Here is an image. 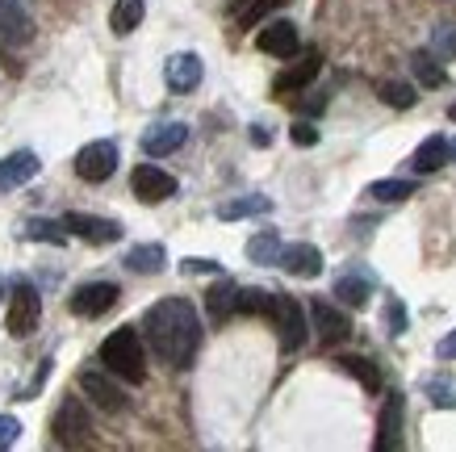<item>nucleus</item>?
I'll use <instances>...</instances> for the list:
<instances>
[{
	"label": "nucleus",
	"mask_w": 456,
	"mask_h": 452,
	"mask_svg": "<svg viewBox=\"0 0 456 452\" xmlns=\"http://www.w3.org/2000/svg\"><path fill=\"white\" fill-rule=\"evenodd\" d=\"M318 68H322V55H318V51H305L302 59H297V63H293V68H285L277 76V84H273V88H277V93H297V88H305V84L314 80L318 76Z\"/></svg>",
	"instance_id": "aec40b11"
},
{
	"label": "nucleus",
	"mask_w": 456,
	"mask_h": 452,
	"mask_svg": "<svg viewBox=\"0 0 456 452\" xmlns=\"http://www.w3.org/2000/svg\"><path fill=\"white\" fill-rule=\"evenodd\" d=\"M42 323V298L29 281H13V298H9V310H4V327L13 340H29Z\"/></svg>",
	"instance_id": "7ed1b4c3"
},
{
	"label": "nucleus",
	"mask_w": 456,
	"mask_h": 452,
	"mask_svg": "<svg viewBox=\"0 0 456 452\" xmlns=\"http://www.w3.org/2000/svg\"><path fill=\"white\" fill-rule=\"evenodd\" d=\"M373 273H364V268H347V273L335 276V298L344 301V306H352V310H360L364 301L373 298Z\"/></svg>",
	"instance_id": "dca6fc26"
},
{
	"label": "nucleus",
	"mask_w": 456,
	"mask_h": 452,
	"mask_svg": "<svg viewBox=\"0 0 456 452\" xmlns=\"http://www.w3.org/2000/svg\"><path fill=\"white\" fill-rule=\"evenodd\" d=\"M118 172V143L110 138H97L88 147L76 151V177L88 180V185H105V180Z\"/></svg>",
	"instance_id": "0eeeda50"
},
{
	"label": "nucleus",
	"mask_w": 456,
	"mask_h": 452,
	"mask_svg": "<svg viewBox=\"0 0 456 452\" xmlns=\"http://www.w3.org/2000/svg\"><path fill=\"white\" fill-rule=\"evenodd\" d=\"M17 436H21V423L13 415H0V448H13Z\"/></svg>",
	"instance_id": "f704fd0d"
},
{
	"label": "nucleus",
	"mask_w": 456,
	"mask_h": 452,
	"mask_svg": "<svg viewBox=\"0 0 456 452\" xmlns=\"http://www.w3.org/2000/svg\"><path fill=\"white\" fill-rule=\"evenodd\" d=\"M189 143V126L184 122H159V126H151L147 135H142V151L147 155H172V151H180Z\"/></svg>",
	"instance_id": "2eb2a0df"
},
{
	"label": "nucleus",
	"mask_w": 456,
	"mask_h": 452,
	"mask_svg": "<svg viewBox=\"0 0 456 452\" xmlns=\"http://www.w3.org/2000/svg\"><path fill=\"white\" fill-rule=\"evenodd\" d=\"M448 155H452V147H448V138L431 135V138H423V143L415 147V155H411V168L428 177V172H436V168L448 164Z\"/></svg>",
	"instance_id": "4be33fe9"
},
{
	"label": "nucleus",
	"mask_w": 456,
	"mask_h": 452,
	"mask_svg": "<svg viewBox=\"0 0 456 452\" xmlns=\"http://www.w3.org/2000/svg\"><path fill=\"white\" fill-rule=\"evenodd\" d=\"M310 327H314V335H318V343H344L347 335H352V318L339 310V306H331V301H322V298H314L310 301Z\"/></svg>",
	"instance_id": "1a4fd4ad"
},
{
	"label": "nucleus",
	"mask_w": 456,
	"mask_h": 452,
	"mask_svg": "<svg viewBox=\"0 0 456 452\" xmlns=\"http://www.w3.org/2000/svg\"><path fill=\"white\" fill-rule=\"evenodd\" d=\"M206 310L214 323H226V318L239 310V285H231V281H218V285L206 293Z\"/></svg>",
	"instance_id": "5701e85b"
},
{
	"label": "nucleus",
	"mask_w": 456,
	"mask_h": 452,
	"mask_svg": "<svg viewBox=\"0 0 456 452\" xmlns=\"http://www.w3.org/2000/svg\"><path fill=\"white\" fill-rule=\"evenodd\" d=\"M101 365H105L113 377L139 385L142 377H147V352H142L139 331H134V327H118L113 335H105V343H101Z\"/></svg>",
	"instance_id": "f03ea898"
},
{
	"label": "nucleus",
	"mask_w": 456,
	"mask_h": 452,
	"mask_svg": "<svg viewBox=\"0 0 456 452\" xmlns=\"http://www.w3.org/2000/svg\"><path fill=\"white\" fill-rule=\"evenodd\" d=\"M386 318H389V335H402V331H406V310H402V301H398V298H389Z\"/></svg>",
	"instance_id": "c9c22d12"
},
{
	"label": "nucleus",
	"mask_w": 456,
	"mask_h": 452,
	"mask_svg": "<svg viewBox=\"0 0 456 452\" xmlns=\"http://www.w3.org/2000/svg\"><path fill=\"white\" fill-rule=\"evenodd\" d=\"M63 226H68L76 239H84V243H118L122 239V222L118 218H101V214H68L63 218Z\"/></svg>",
	"instance_id": "9b49d317"
},
{
	"label": "nucleus",
	"mask_w": 456,
	"mask_h": 452,
	"mask_svg": "<svg viewBox=\"0 0 456 452\" xmlns=\"http://www.w3.org/2000/svg\"><path fill=\"white\" fill-rule=\"evenodd\" d=\"M80 394L97 407V411H105V415H122L126 407H130V398H126V390L118 382H113V373L105 369H88V373H80Z\"/></svg>",
	"instance_id": "423d86ee"
},
{
	"label": "nucleus",
	"mask_w": 456,
	"mask_h": 452,
	"mask_svg": "<svg viewBox=\"0 0 456 452\" xmlns=\"http://www.w3.org/2000/svg\"><path fill=\"white\" fill-rule=\"evenodd\" d=\"M369 197H373V201H386V206L406 201V197H415V180H373V185H369Z\"/></svg>",
	"instance_id": "cd10ccee"
},
{
	"label": "nucleus",
	"mask_w": 456,
	"mask_h": 452,
	"mask_svg": "<svg viewBox=\"0 0 456 452\" xmlns=\"http://www.w3.org/2000/svg\"><path fill=\"white\" fill-rule=\"evenodd\" d=\"M402 415H406V398L389 394L386 407H381V419H377V448L381 452L402 448Z\"/></svg>",
	"instance_id": "ddd939ff"
},
{
	"label": "nucleus",
	"mask_w": 456,
	"mask_h": 452,
	"mask_svg": "<svg viewBox=\"0 0 456 452\" xmlns=\"http://www.w3.org/2000/svg\"><path fill=\"white\" fill-rule=\"evenodd\" d=\"M26 239H34V243L63 247V243H68V226H63V222H51V218H34L26 226Z\"/></svg>",
	"instance_id": "c85d7f7f"
},
{
	"label": "nucleus",
	"mask_w": 456,
	"mask_h": 452,
	"mask_svg": "<svg viewBox=\"0 0 456 452\" xmlns=\"http://www.w3.org/2000/svg\"><path fill=\"white\" fill-rule=\"evenodd\" d=\"M184 273H218V260H184Z\"/></svg>",
	"instance_id": "4c0bfd02"
},
{
	"label": "nucleus",
	"mask_w": 456,
	"mask_h": 452,
	"mask_svg": "<svg viewBox=\"0 0 456 452\" xmlns=\"http://www.w3.org/2000/svg\"><path fill=\"white\" fill-rule=\"evenodd\" d=\"M289 138L297 143V147H314V143H318V130H314L310 122H297V126L289 130Z\"/></svg>",
	"instance_id": "e433bc0d"
},
{
	"label": "nucleus",
	"mask_w": 456,
	"mask_h": 452,
	"mask_svg": "<svg viewBox=\"0 0 456 452\" xmlns=\"http://www.w3.org/2000/svg\"><path fill=\"white\" fill-rule=\"evenodd\" d=\"M448 118H452V122H456V105H452V110H448Z\"/></svg>",
	"instance_id": "79ce46f5"
},
{
	"label": "nucleus",
	"mask_w": 456,
	"mask_h": 452,
	"mask_svg": "<svg viewBox=\"0 0 456 452\" xmlns=\"http://www.w3.org/2000/svg\"><path fill=\"white\" fill-rule=\"evenodd\" d=\"M281 268L289 276H318L322 273V251L314 243H289L281 251Z\"/></svg>",
	"instance_id": "6ab92c4d"
},
{
	"label": "nucleus",
	"mask_w": 456,
	"mask_h": 452,
	"mask_svg": "<svg viewBox=\"0 0 456 452\" xmlns=\"http://www.w3.org/2000/svg\"><path fill=\"white\" fill-rule=\"evenodd\" d=\"M273 210V197H239V201H226V206L218 210L222 222H235V218H251V214H268Z\"/></svg>",
	"instance_id": "a878e982"
},
{
	"label": "nucleus",
	"mask_w": 456,
	"mask_h": 452,
	"mask_svg": "<svg viewBox=\"0 0 456 452\" xmlns=\"http://www.w3.org/2000/svg\"><path fill=\"white\" fill-rule=\"evenodd\" d=\"M51 431H55V440L63 448H84V444H93V419H88L80 398H68V402L59 407Z\"/></svg>",
	"instance_id": "39448f33"
},
{
	"label": "nucleus",
	"mask_w": 456,
	"mask_h": 452,
	"mask_svg": "<svg viewBox=\"0 0 456 452\" xmlns=\"http://www.w3.org/2000/svg\"><path fill=\"white\" fill-rule=\"evenodd\" d=\"M428 394L436 407H444V411H456V385L448 382H428Z\"/></svg>",
	"instance_id": "72a5a7b5"
},
{
	"label": "nucleus",
	"mask_w": 456,
	"mask_h": 452,
	"mask_svg": "<svg viewBox=\"0 0 456 452\" xmlns=\"http://www.w3.org/2000/svg\"><path fill=\"white\" fill-rule=\"evenodd\" d=\"M118 298H122V289L113 285V281H88V285H80L68 298V310L80 318H101L118 306Z\"/></svg>",
	"instance_id": "6e6552de"
},
{
	"label": "nucleus",
	"mask_w": 456,
	"mask_h": 452,
	"mask_svg": "<svg viewBox=\"0 0 456 452\" xmlns=\"http://www.w3.org/2000/svg\"><path fill=\"white\" fill-rule=\"evenodd\" d=\"M142 335L151 352L172 369H189L201 348V318H197L189 298H159L142 315Z\"/></svg>",
	"instance_id": "f257e3e1"
},
{
	"label": "nucleus",
	"mask_w": 456,
	"mask_h": 452,
	"mask_svg": "<svg viewBox=\"0 0 456 452\" xmlns=\"http://www.w3.org/2000/svg\"><path fill=\"white\" fill-rule=\"evenodd\" d=\"M448 147H452V155H456V138H452V143H448Z\"/></svg>",
	"instance_id": "37998d69"
},
{
	"label": "nucleus",
	"mask_w": 456,
	"mask_h": 452,
	"mask_svg": "<svg viewBox=\"0 0 456 452\" xmlns=\"http://www.w3.org/2000/svg\"><path fill=\"white\" fill-rule=\"evenodd\" d=\"M281 251H285V243H281L277 231H260L248 239V260L251 264H264V268H273V264H281Z\"/></svg>",
	"instance_id": "393cba45"
},
{
	"label": "nucleus",
	"mask_w": 456,
	"mask_h": 452,
	"mask_svg": "<svg viewBox=\"0 0 456 452\" xmlns=\"http://www.w3.org/2000/svg\"><path fill=\"white\" fill-rule=\"evenodd\" d=\"M0 38L9 46H26L34 38V17L26 13L21 0H0Z\"/></svg>",
	"instance_id": "f8f14e48"
},
{
	"label": "nucleus",
	"mask_w": 456,
	"mask_h": 452,
	"mask_svg": "<svg viewBox=\"0 0 456 452\" xmlns=\"http://www.w3.org/2000/svg\"><path fill=\"white\" fill-rule=\"evenodd\" d=\"M251 143H256V147H268V135H264V126H251Z\"/></svg>",
	"instance_id": "ea45409f"
},
{
	"label": "nucleus",
	"mask_w": 456,
	"mask_h": 452,
	"mask_svg": "<svg viewBox=\"0 0 456 452\" xmlns=\"http://www.w3.org/2000/svg\"><path fill=\"white\" fill-rule=\"evenodd\" d=\"M256 46H260L264 55H277V59H289L297 55V26L293 21H268V26L260 29V38H256Z\"/></svg>",
	"instance_id": "4468645a"
},
{
	"label": "nucleus",
	"mask_w": 456,
	"mask_h": 452,
	"mask_svg": "<svg viewBox=\"0 0 456 452\" xmlns=\"http://www.w3.org/2000/svg\"><path fill=\"white\" fill-rule=\"evenodd\" d=\"M377 93L386 96V105H394V110H411V105L419 101V93L406 80H381L377 84Z\"/></svg>",
	"instance_id": "2f4dec72"
},
{
	"label": "nucleus",
	"mask_w": 456,
	"mask_h": 452,
	"mask_svg": "<svg viewBox=\"0 0 456 452\" xmlns=\"http://www.w3.org/2000/svg\"><path fill=\"white\" fill-rule=\"evenodd\" d=\"M130 189H134L139 201L159 206V201H167V197H176V177L164 172V168H155V164H139L134 168V177H130Z\"/></svg>",
	"instance_id": "9d476101"
},
{
	"label": "nucleus",
	"mask_w": 456,
	"mask_h": 452,
	"mask_svg": "<svg viewBox=\"0 0 456 452\" xmlns=\"http://www.w3.org/2000/svg\"><path fill=\"white\" fill-rule=\"evenodd\" d=\"M436 59H456V21H444V26L431 29V46H428Z\"/></svg>",
	"instance_id": "473e14b6"
},
{
	"label": "nucleus",
	"mask_w": 456,
	"mask_h": 452,
	"mask_svg": "<svg viewBox=\"0 0 456 452\" xmlns=\"http://www.w3.org/2000/svg\"><path fill=\"white\" fill-rule=\"evenodd\" d=\"M164 80L172 93H193L197 84H201V59L197 55H172L167 59V68H164Z\"/></svg>",
	"instance_id": "a211bd4d"
},
{
	"label": "nucleus",
	"mask_w": 456,
	"mask_h": 452,
	"mask_svg": "<svg viewBox=\"0 0 456 452\" xmlns=\"http://www.w3.org/2000/svg\"><path fill=\"white\" fill-rule=\"evenodd\" d=\"M268 323L277 327V335H281V348L285 352H297L305 343V310H302V301L297 298H289V293H273V306H268Z\"/></svg>",
	"instance_id": "20e7f679"
},
{
	"label": "nucleus",
	"mask_w": 456,
	"mask_h": 452,
	"mask_svg": "<svg viewBox=\"0 0 456 452\" xmlns=\"http://www.w3.org/2000/svg\"><path fill=\"white\" fill-rule=\"evenodd\" d=\"M0 298H4V281H0Z\"/></svg>",
	"instance_id": "c03bdc74"
},
{
	"label": "nucleus",
	"mask_w": 456,
	"mask_h": 452,
	"mask_svg": "<svg viewBox=\"0 0 456 452\" xmlns=\"http://www.w3.org/2000/svg\"><path fill=\"white\" fill-rule=\"evenodd\" d=\"M335 365H339L344 373H352V377H356V382L364 385L369 394H377V390H381V373L373 369V360H364V357H339Z\"/></svg>",
	"instance_id": "bb28decb"
},
{
	"label": "nucleus",
	"mask_w": 456,
	"mask_h": 452,
	"mask_svg": "<svg viewBox=\"0 0 456 452\" xmlns=\"http://www.w3.org/2000/svg\"><path fill=\"white\" fill-rule=\"evenodd\" d=\"M436 352H440V360H456V331H448V335H444Z\"/></svg>",
	"instance_id": "58836bf2"
},
{
	"label": "nucleus",
	"mask_w": 456,
	"mask_h": 452,
	"mask_svg": "<svg viewBox=\"0 0 456 452\" xmlns=\"http://www.w3.org/2000/svg\"><path fill=\"white\" fill-rule=\"evenodd\" d=\"M38 155L34 151H13V155H4L0 160V189H21L26 180L38 177Z\"/></svg>",
	"instance_id": "f3484780"
},
{
	"label": "nucleus",
	"mask_w": 456,
	"mask_h": 452,
	"mask_svg": "<svg viewBox=\"0 0 456 452\" xmlns=\"http://www.w3.org/2000/svg\"><path fill=\"white\" fill-rule=\"evenodd\" d=\"M142 13H147V0H118L110 13V29L118 38H126V34H134L142 26Z\"/></svg>",
	"instance_id": "b1692460"
},
{
	"label": "nucleus",
	"mask_w": 456,
	"mask_h": 452,
	"mask_svg": "<svg viewBox=\"0 0 456 452\" xmlns=\"http://www.w3.org/2000/svg\"><path fill=\"white\" fill-rule=\"evenodd\" d=\"M122 264L130 268V273H139V276H155V273H164L167 251L159 243H139V247H130V251H126Z\"/></svg>",
	"instance_id": "412c9836"
},
{
	"label": "nucleus",
	"mask_w": 456,
	"mask_h": 452,
	"mask_svg": "<svg viewBox=\"0 0 456 452\" xmlns=\"http://www.w3.org/2000/svg\"><path fill=\"white\" fill-rule=\"evenodd\" d=\"M289 0H248L243 9H239V26L243 29H251V26H260L264 17H273L277 9H285Z\"/></svg>",
	"instance_id": "7c9ffc66"
},
{
	"label": "nucleus",
	"mask_w": 456,
	"mask_h": 452,
	"mask_svg": "<svg viewBox=\"0 0 456 452\" xmlns=\"http://www.w3.org/2000/svg\"><path fill=\"white\" fill-rule=\"evenodd\" d=\"M226 4H231V9H243V4H248V0H226Z\"/></svg>",
	"instance_id": "a19ab883"
},
{
	"label": "nucleus",
	"mask_w": 456,
	"mask_h": 452,
	"mask_svg": "<svg viewBox=\"0 0 456 452\" xmlns=\"http://www.w3.org/2000/svg\"><path fill=\"white\" fill-rule=\"evenodd\" d=\"M411 68H415L419 84H428V88H440L444 84V68L431 51H415V55H411Z\"/></svg>",
	"instance_id": "c756f323"
}]
</instances>
